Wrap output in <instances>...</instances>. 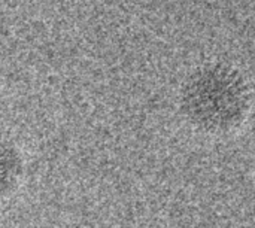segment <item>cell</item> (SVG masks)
<instances>
[{"mask_svg":"<svg viewBox=\"0 0 255 228\" xmlns=\"http://www.w3.org/2000/svg\"><path fill=\"white\" fill-rule=\"evenodd\" d=\"M22 175V160L18 149L0 137V200L7 197L18 185Z\"/></svg>","mask_w":255,"mask_h":228,"instance_id":"cell-2","label":"cell"},{"mask_svg":"<svg viewBox=\"0 0 255 228\" xmlns=\"http://www.w3.org/2000/svg\"><path fill=\"white\" fill-rule=\"evenodd\" d=\"M181 105L193 125L220 133L241 122L250 105V94L244 78L233 67L208 64L187 79Z\"/></svg>","mask_w":255,"mask_h":228,"instance_id":"cell-1","label":"cell"}]
</instances>
